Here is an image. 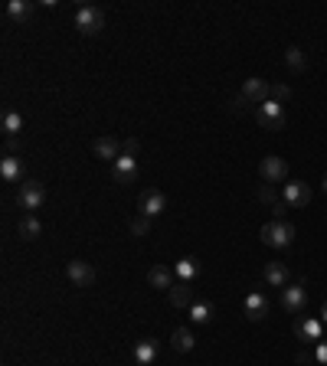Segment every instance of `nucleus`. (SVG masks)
<instances>
[{
  "instance_id": "obj_1",
  "label": "nucleus",
  "mask_w": 327,
  "mask_h": 366,
  "mask_svg": "<svg viewBox=\"0 0 327 366\" xmlns=\"http://www.w3.org/2000/svg\"><path fill=\"white\" fill-rule=\"evenodd\" d=\"M295 236H298V232H295V226H291V223H285V219H281V223H278V219H272V223H265V226L259 229V239H262L265 245H272V249H288L291 242H295Z\"/></svg>"
},
{
  "instance_id": "obj_2",
  "label": "nucleus",
  "mask_w": 327,
  "mask_h": 366,
  "mask_svg": "<svg viewBox=\"0 0 327 366\" xmlns=\"http://www.w3.org/2000/svg\"><path fill=\"white\" fill-rule=\"evenodd\" d=\"M76 30L82 37H95L105 30V10L95 7V3H82L76 10Z\"/></svg>"
},
{
  "instance_id": "obj_3",
  "label": "nucleus",
  "mask_w": 327,
  "mask_h": 366,
  "mask_svg": "<svg viewBox=\"0 0 327 366\" xmlns=\"http://www.w3.org/2000/svg\"><path fill=\"white\" fill-rule=\"evenodd\" d=\"M17 203H20V210L37 216V210H43V203H46V187L39 183V180L26 177L20 183V193H17Z\"/></svg>"
},
{
  "instance_id": "obj_4",
  "label": "nucleus",
  "mask_w": 327,
  "mask_h": 366,
  "mask_svg": "<svg viewBox=\"0 0 327 366\" xmlns=\"http://www.w3.org/2000/svg\"><path fill=\"white\" fill-rule=\"evenodd\" d=\"M255 121H259V128H265V131H281V128H285V105L275 99H268L265 105L255 108Z\"/></svg>"
},
{
  "instance_id": "obj_5",
  "label": "nucleus",
  "mask_w": 327,
  "mask_h": 366,
  "mask_svg": "<svg viewBox=\"0 0 327 366\" xmlns=\"http://www.w3.org/2000/svg\"><path fill=\"white\" fill-rule=\"evenodd\" d=\"M138 210L144 219H157V216L167 210V196H164V190L157 187H144L138 196Z\"/></svg>"
},
{
  "instance_id": "obj_6",
  "label": "nucleus",
  "mask_w": 327,
  "mask_h": 366,
  "mask_svg": "<svg viewBox=\"0 0 327 366\" xmlns=\"http://www.w3.org/2000/svg\"><path fill=\"white\" fill-rule=\"evenodd\" d=\"M259 174H262L265 183H285L288 180V161L285 157H278V154H268V157H262V164H259Z\"/></svg>"
},
{
  "instance_id": "obj_7",
  "label": "nucleus",
  "mask_w": 327,
  "mask_h": 366,
  "mask_svg": "<svg viewBox=\"0 0 327 366\" xmlns=\"http://www.w3.org/2000/svg\"><path fill=\"white\" fill-rule=\"evenodd\" d=\"M281 307L288 311V314H304V307H308V285H288V288H281Z\"/></svg>"
},
{
  "instance_id": "obj_8",
  "label": "nucleus",
  "mask_w": 327,
  "mask_h": 366,
  "mask_svg": "<svg viewBox=\"0 0 327 366\" xmlns=\"http://www.w3.org/2000/svg\"><path fill=\"white\" fill-rule=\"evenodd\" d=\"M239 95L249 101V105H255V108H259V105H265V101L272 99V85H268L265 79L252 76V79H246V82H242V92H239Z\"/></svg>"
},
{
  "instance_id": "obj_9",
  "label": "nucleus",
  "mask_w": 327,
  "mask_h": 366,
  "mask_svg": "<svg viewBox=\"0 0 327 366\" xmlns=\"http://www.w3.org/2000/svg\"><path fill=\"white\" fill-rule=\"evenodd\" d=\"M295 337L301 343H321L324 340V324L315 317H295Z\"/></svg>"
},
{
  "instance_id": "obj_10",
  "label": "nucleus",
  "mask_w": 327,
  "mask_h": 366,
  "mask_svg": "<svg viewBox=\"0 0 327 366\" xmlns=\"http://www.w3.org/2000/svg\"><path fill=\"white\" fill-rule=\"evenodd\" d=\"M92 154H95L99 161H105V164H115V161L125 154V144H121L118 138H112V134H105V138L92 141Z\"/></svg>"
},
{
  "instance_id": "obj_11",
  "label": "nucleus",
  "mask_w": 327,
  "mask_h": 366,
  "mask_svg": "<svg viewBox=\"0 0 327 366\" xmlns=\"http://www.w3.org/2000/svg\"><path fill=\"white\" fill-rule=\"evenodd\" d=\"M66 278L76 285V288H92L95 285V268L88 265V262H82V258H72L69 265H66Z\"/></svg>"
},
{
  "instance_id": "obj_12",
  "label": "nucleus",
  "mask_w": 327,
  "mask_h": 366,
  "mask_svg": "<svg viewBox=\"0 0 327 366\" xmlns=\"http://www.w3.org/2000/svg\"><path fill=\"white\" fill-rule=\"evenodd\" d=\"M112 180H115V183H121V187L135 183V180H138V157L121 154V157L112 164Z\"/></svg>"
},
{
  "instance_id": "obj_13",
  "label": "nucleus",
  "mask_w": 327,
  "mask_h": 366,
  "mask_svg": "<svg viewBox=\"0 0 327 366\" xmlns=\"http://www.w3.org/2000/svg\"><path fill=\"white\" fill-rule=\"evenodd\" d=\"M281 200L288 203L291 210H304V206L311 203V187L301 183V180H291V183H285V190H281Z\"/></svg>"
},
{
  "instance_id": "obj_14",
  "label": "nucleus",
  "mask_w": 327,
  "mask_h": 366,
  "mask_svg": "<svg viewBox=\"0 0 327 366\" xmlns=\"http://www.w3.org/2000/svg\"><path fill=\"white\" fill-rule=\"evenodd\" d=\"M0 180L3 183H23V161L20 154H3L0 157Z\"/></svg>"
},
{
  "instance_id": "obj_15",
  "label": "nucleus",
  "mask_w": 327,
  "mask_h": 366,
  "mask_svg": "<svg viewBox=\"0 0 327 366\" xmlns=\"http://www.w3.org/2000/svg\"><path fill=\"white\" fill-rule=\"evenodd\" d=\"M33 13H37V3L33 0H10L7 3V20L13 26H26L33 20Z\"/></svg>"
},
{
  "instance_id": "obj_16",
  "label": "nucleus",
  "mask_w": 327,
  "mask_h": 366,
  "mask_svg": "<svg viewBox=\"0 0 327 366\" xmlns=\"http://www.w3.org/2000/svg\"><path fill=\"white\" fill-rule=\"evenodd\" d=\"M157 354H161V343L154 340V337H144V340L135 343V350H131V356H135V366H151L154 360H157Z\"/></svg>"
},
{
  "instance_id": "obj_17",
  "label": "nucleus",
  "mask_w": 327,
  "mask_h": 366,
  "mask_svg": "<svg viewBox=\"0 0 327 366\" xmlns=\"http://www.w3.org/2000/svg\"><path fill=\"white\" fill-rule=\"evenodd\" d=\"M262 278L272 285V288H288V281H291V272L285 262H268V265L262 268Z\"/></svg>"
},
{
  "instance_id": "obj_18",
  "label": "nucleus",
  "mask_w": 327,
  "mask_h": 366,
  "mask_svg": "<svg viewBox=\"0 0 327 366\" xmlns=\"http://www.w3.org/2000/svg\"><path fill=\"white\" fill-rule=\"evenodd\" d=\"M148 285L151 288H161V291H170L177 285V275L170 265H154L151 272H148Z\"/></svg>"
},
{
  "instance_id": "obj_19",
  "label": "nucleus",
  "mask_w": 327,
  "mask_h": 366,
  "mask_svg": "<svg viewBox=\"0 0 327 366\" xmlns=\"http://www.w3.org/2000/svg\"><path fill=\"white\" fill-rule=\"evenodd\" d=\"M268 307H272V304H268V298H265L262 291H252L249 298H246V317H249V321H265V317H268Z\"/></svg>"
},
{
  "instance_id": "obj_20",
  "label": "nucleus",
  "mask_w": 327,
  "mask_h": 366,
  "mask_svg": "<svg viewBox=\"0 0 327 366\" xmlns=\"http://www.w3.org/2000/svg\"><path fill=\"white\" fill-rule=\"evenodd\" d=\"M174 275H177V281H187V285H193V281H197V275H200V262H197L193 255H184V258L177 262Z\"/></svg>"
},
{
  "instance_id": "obj_21",
  "label": "nucleus",
  "mask_w": 327,
  "mask_h": 366,
  "mask_svg": "<svg viewBox=\"0 0 327 366\" xmlns=\"http://www.w3.org/2000/svg\"><path fill=\"white\" fill-rule=\"evenodd\" d=\"M167 298H170V304H174V307H193V285H187V281H177L174 288L167 291Z\"/></svg>"
},
{
  "instance_id": "obj_22",
  "label": "nucleus",
  "mask_w": 327,
  "mask_h": 366,
  "mask_svg": "<svg viewBox=\"0 0 327 366\" xmlns=\"http://www.w3.org/2000/svg\"><path fill=\"white\" fill-rule=\"evenodd\" d=\"M170 347H174L177 354H190L193 347H197V337H193V330L190 327H177L170 334Z\"/></svg>"
},
{
  "instance_id": "obj_23",
  "label": "nucleus",
  "mask_w": 327,
  "mask_h": 366,
  "mask_svg": "<svg viewBox=\"0 0 327 366\" xmlns=\"http://www.w3.org/2000/svg\"><path fill=\"white\" fill-rule=\"evenodd\" d=\"M17 232H20V239H26V242H33V239H39L43 236V223H39L33 213H26L23 219H20V226H17Z\"/></svg>"
},
{
  "instance_id": "obj_24",
  "label": "nucleus",
  "mask_w": 327,
  "mask_h": 366,
  "mask_svg": "<svg viewBox=\"0 0 327 366\" xmlns=\"http://www.w3.org/2000/svg\"><path fill=\"white\" fill-rule=\"evenodd\" d=\"M0 125H3V134H7V138H17V134L23 131V114L13 112V108H7L3 118H0Z\"/></svg>"
},
{
  "instance_id": "obj_25",
  "label": "nucleus",
  "mask_w": 327,
  "mask_h": 366,
  "mask_svg": "<svg viewBox=\"0 0 327 366\" xmlns=\"http://www.w3.org/2000/svg\"><path fill=\"white\" fill-rule=\"evenodd\" d=\"M213 314H216V307L210 301H197L190 307V321H193V324H210Z\"/></svg>"
},
{
  "instance_id": "obj_26",
  "label": "nucleus",
  "mask_w": 327,
  "mask_h": 366,
  "mask_svg": "<svg viewBox=\"0 0 327 366\" xmlns=\"http://www.w3.org/2000/svg\"><path fill=\"white\" fill-rule=\"evenodd\" d=\"M285 63H288L291 72H304V69H308V56H304L298 46H288V50H285Z\"/></svg>"
},
{
  "instance_id": "obj_27",
  "label": "nucleus",
  "mask_w": 327,
  "mask_h": 366,
  "mask_svg": "<svg viewBox=\"0 0 327 366\" xmlns=\"http://www.w3.org/2000/svg\"><path fill=\"white\" fill-rule=\"evenodd\" d=\"M148 232H151V219H144V216H138V219L131 223V236H135V239H144Z\"/></svg>"
},
{
  "instance_id": "obj_28",
  "label": "nucleus",
  "mask_w": 327,
  "mask_h": 366,
  "mask_svg": "<svg viewBox=\"0 0 327 366\" xmlns=\"http://www.w3.org/2000/svg\"><path fill=\"white\" fill-rule=\"evenodd\" d=\"M272 99L285 105V101L291 99V85H285V82H278V85H272Z\"/></svg>"
},
{
  "instance_id": "obj_29",
  "label": "nucleus",
  "mask_w": 327,
  "mask_h": 366,
  "mask_svg": "<svg viewBox=\"0 0 327 366\" xmlns=\"http://www.w3.org/2000/svg\"><path fill=\"white\" fill-rule=\"evenodd\" d=\"M259 200H262V203H268V206H275V203H278L275 187H272V183H265V187L259 190Z\"/></svg>"
},
{
  "instance_id": "obj_30",
  "label": "nucleus",
  "mask_w": 327,
  "mask_h": 366,
  "mask_svg": "<svg viewBox=\"0 0 327 366\" xmlns=\"http://www.w3.org/2000/svg\"><path fill=\"white\" fill-rule=\"evenodd\" d=\"M315 366H327V337L315 347Z\"/></svg>"
},
{
  "instance_id": "obj_31",
  "label": "nucleus",
  "mask_w": 327,
  "mask_h": 366,
  "mask_svg": "<svg viewBox=\"0 0 327 366\" xmlns=\"http://www.w3.org/2000/svg\"><path fill=\"white\" fill-rule=\"evenodd\" d=\"M288 210H291L288 203H285V200H278V203H275V206H272V216H275L278 223H281V219H285V213H288Z\"/></svg>"
},
{
  "instance_id": "obj_32",
  "label": "nucleus",
  "mask_w": 327,
  "mask_h": 366,
  "mask_svg": "<svg viewBox=\"0 0 327 366\" xmlns=\"http://www.w3.org/2000/svg\"><path fill=\"white\" fill-rule=\"evenodd\" d=\"M138 151H141V144L135 138H128L125 141V154H131V157H138Z\"/></svg>"
},
{
  "instance_id": "obj_33",
  "label": "nucleus",
  "mask_w": 327,
  "mask_h": 366,
  "mask_svg": "<svg viewBox=\"0 0 327 366\" xmlns=\"http://www.w3.org/2000/svg\"><path fill=\"white\" fill-rule=\"evenodd\" d=\"M20 151V141L17 138H7V144H3V154H17Z\"/></svg>"
},
{
  "instance_id": "obj_34",
  "label": "nucleus",
  "mask_w": 327,
  "mask_h": 366,
  "mask_svg": "<svg viewBox=\"0 0 327 366\" xmlns=\"http://www.w3.org/2000/svg\"><path fill=\"white\" fill-rule=\"evenodd\" d=\"M246 108H249V101L242 99V95H236V99H232V112H246Z\"/></svg>"
},
{
  "instance_id": "obj_35",
  "label": "nucleus",
  "mask_w": 327,
  "mask_h": 366,
  "mask_svg": "<svg viewBox=\"0 0 327 366\" xmlns=\"http://www.w3.org/2000/svg\"><path fill=\"white\" fill-rule=\"evenodd\" d=\"M298 363H315V350H301V354H298Z\"/></svg>"
},
{
  "instance_id": "obj_36",
  "label": "nucleus",
  "mask_w": 327,
  "mask_h": 366,
  "mask_svg": "<svg viewBox=\"0 0 327 366\" xmlns=\"http://www.w3.org/2000/svg\"><path fill=\"white\" fill-rule=\"evenodd\" d=\"M321 324H327V301L321 304Z\"/></svg>"
},
{
  "instance_id": "obj_37",
  "label": "nucleus",
  "mask_w": 327,
  "mask_h": 366,
  "mask_svg": "<svg viewBox=\"0 0 327 366\" xmlns=\"http://www.w3.org/2000/svg\"><path fill=\"white\" fill-rule=\"evenodd\" d=\"M324 193H327V174H324Z\"/></svg>"
}]
</instances>
